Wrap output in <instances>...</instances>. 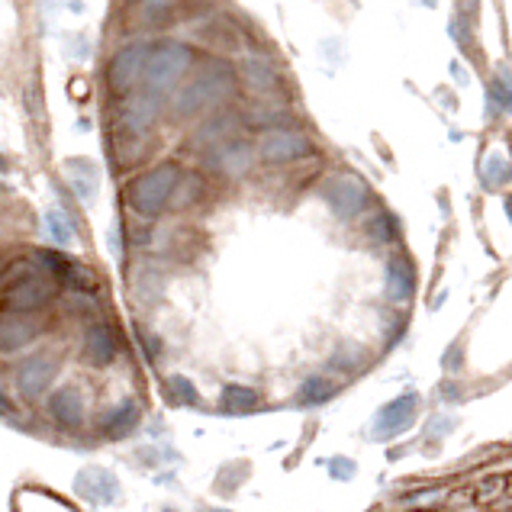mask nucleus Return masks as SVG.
Segmentation results:
<instances>
[{
  "mask_svg": "<svg viewBox=\"0 0 512 512\" xmlns=\"http://www.w3.org/2000/svg\"><path fill=\"white\" fill-rule=\"evenodd\" d=\"M239 81L242 78L236 65L226 62V58H203V65L190 75V81L171 94L174 116L178 120H190V116L226 107L239 94Z\"/></svg>",
  "mask_w": 512,
  "mask_h": 512,
  "instance_id": "f257e3e1",
  "label": "nucleus"
},
{
  "mask_svg": "<svg viewBox=\"0 0 512 512\" xmlns=\"http://www.w3.org/2000/svg\"><path fill=\"white\" fill-rule=\"evenodd\" d=\"M194 68V49L181 39H158L149 49V62H145L142 91L158 100L171 97L178 91L187 71Z\"/></svg>",
  "mask_w": 512,
  "mask_h": 512,
  "instance_id": "f03ea898",
  "label": "nucleus"
},
{
  "mask_svg": "<svg viewBox=\"0 0 512 512\" xmlns=\"http://www.w3.org/2000/svg\"><path fill=\"white\" fill-rule=\"evenodd\" d=\"M181 178H184V171L178 162L155 165L149 171H142L139 178H133V184L126 190V203L133 207L136 216L155 219L174 200V190H178Z\"/></svg>",
  "mask_w": 512,
  "mask_h": 512,
  "instance_id": "7ed1b4c3",
  "label": "nucleus"
},
{
  "mask_svg": "<svg viewBox=\"0 0 512 512\" xmlns=\"http://www.w3.org/2000/svg\"><path fill=\"white\" fill-rule=\"evenodd\" d=\"M316 145L313 139L300 133V129H290V126H274V129H265V133L258 136L255 142V155L258 162L265 165H294L300 158L313 155Z\"/></svg>",
  "mask_w": 512,
  "mask_h": 512,
  "instance_id": "20e7f679",
  "label": "nucleus"
},
{
  "mask_svg": "<svg viewBox=\"0 0 512 512\" xmlns=\"http://www.w3.org/2000/svg\"><path fill=\"white\" fill-rule=\"evenodd\" d=\"M149 49L152 42H129V46L113 52V58L107 62V87L116 97L136 94L145 75V62H149Z\"/></svg>",
  "mask_w": 512,
  "mask_h": 512,
  "instance_id": "39448f33",
  "label": "nucleus"
},
{
  "mask_svg": "<svg viewBox=\"0 0 512 512\" xmlns=\"http://www.w3.org/2000/svg\"><path fill=\"white\" fill-rule=\"evenodd\" d=\"M323 197L335 210V216L358 219L364 213V207H368V200H371V187L364 178H358L355 171H339V174H332V178H326Z\"/></svg>",
  "mask_w": 512,
  "mask_h": 512,
  "instance_id": "423d86ee",
  "label": "nucleus"
},
{
  "mask_svg": "<svg viewBox=\"0 0 512 512\" xmlns=\"http://www.w3.org/2000/svg\"><path fill=\"white\" fill-rule=\"evenodd\" d=\"M55 300V284L49 274H29L4 290V310L10 313H39Z\"/></svg>",
  "mask_w": 512,
  "mask_h": 512,
  "instance_id": "0eeeda50",
  "label": "nucleus"
},
{
  "mask_svg": "<svg viewBox=\"0 0 512 512\" xmlns=\"http://www.w3.org/2000/svg\"><path fill=\"white\" fill-rule=\"evenodd\" d=\"M158 110H162V100L136 91L123 97V107L116 113V133L120 136H145L158 120Z\"/></svg>",
  "mask_w": 512,
  "mask_h": 512,
  "instance_id": "6e6552de",
  "label": "nucleus"
},
{
  "mask_svg": "<svg viewBox=\"0 0 512 512\" xmlns=\"http://www.w3.org/2000/svg\"><path fill=\"white\" fill-rule=\"evenodd\" d=\"M255 149H252V142L236 136V139H229L223 145H216V149L207 152V162L213 171L219 174H226V178H242V174L255 165Z\"/></svg>",
  "mask_w": 512,
  "mask_h": 512,
  "instance_id": "1a4fd4ad",
  "label": "nucleus"
},
{
  "mask_svg": "<svg viewBox=\"0 0 512 512\" xmlns=\"http://www.w3.org/2000/svg\"><path fill=\"white\" fill-rule=\"evenodd\" d=\"M42 335V323L36 319V313H0V351H20L23 345H29L33 339Z\"/></svg>",
  "mask_w": 512,
  "mask_h": 512,
  "instance_id": "9d476101",
  "label": "nucleus"
},
{
  "mask_svg": "<svg viewBox=\"0 0 512 512\" xmlns=\"http://www.w3.org/2000/svg\"><path fill=\"white\" fill-rule=\"evenodd\" d=\"M239 78L261 97L281 91V71H277L274 62L265 55H245L242 68H239Z\"/></svg>",
  "mask_w": 512,
  "mask_h": 512,
  "instance_id": "9b49d317",
  "label": "nucleus"
},
{
  "mask_svg": "<svg viewBox=\"0 0 512 512\" xmlns=\"http://www.w3.org/2000/svg\"><path fill=\"white\" fill-rule=\"evenodd\" d=\"M46 409L55 426L62 429H81L84 422V403H81V393L75 387H58L55 393H49Z\"/></svg>",
  "mask_w": 512,
  "mask_h": 512,
  "instance_id": "f8f14e48",
  "label": "nucleus"
},
{
  "mask_svg": "<svg viewBox=\"0 0 512 512\" xmlns=\"http://www.w3.org/2000/svg\"><path fill=\"white\" fill-rule=\"evenodd\" d=\"M55 377V361H49L46 355H33L26 358L20 368H17V384L26 397H42V393L49 390Z\"/></svg>",
  "mask_w": 512,
  "mask_h": 512,
  "instance_id": "ddd939ff",
  "label": "nucleus"
},
{
  "mask_svg": "<svg viewBox=\"0 0 512 512\" xmlns=\"http://www.w3.org/2000/svg\"><path fill=\"white\" fill-rule=\"evenodd\" d=\"M242 123H245V116L239 120L236 113H219V116H213V120H207L197 129L194 145H203V149L210 152V149H216V145H223L229 139L242 136Z\"/></svg>",
  "mask_w": 512,
  "mask_h": 512,
  "instance_id": "4468645a",
  "label": "nucleus"
},
{
  "mask_svg": "<svg viewBox=\"0 0 512 512\" xmlns=\"http://www.w3.org/2000/svg\"><path fill=\"white\" fill-rule=\"evenodd\" d=\"M65 178L71 184V190H75V197L91 203L97 197L100 190V171L97 165L91 162V158H68L65 162Z\"/></svg>",
  "mask_w": 512,
  "mask_h": 512,
  "instance_id": "2eb2a0df",
  "label": "nucleus"
},
{
  "mask_svg": "<svg viewBox=\"0 0 512 512\" xmlns=\"http://www.w3.org/2000/svg\"><path fill=\"white\" fill-rule=\"evenodd\" d=\"M116 348H120V342H116L113 326L94 323L91 329L84 332V358L91 361L94 368H100V364H110L116 358Z\"/></svg>",
  "mask_w": 512,
  "mask_h": 512,
  "instance_id": "dca6fc26",
  "label": "nucleus"
},
{
  "mask_svg": "<svg viewBox=\"0 0 512 512\" xmlns=\"http://www.w3.org/2000/svg\"><path fill=\"white\" fill-rule=\"evenodd\" d=\"M174 20V0H136L133 23L145 33H158V29L171 26Z\"/></svg>",
  "mask_w": 512,
  "mask_h": 512,
  "instance_id": "f3484780",
  "label": "nucleus"
},
{
  "mask_svg": "<svg viewBox=\"0 0 512 512\" xmlns=\"http://www.w3.org/2000/svg\"><path fill=\"white\" fill-rule=\"evenodd\" d=\"M413 290H416V268H413V261L409 258H393L390 265H387V294L403 303L413 297Z\"/></svg>",
  "mask_w": 512,
  "mask_h": 512,
  "instance_id": "a211bd4d",
  "label": "nucleus"
},
{
  "mask_svg": "<svg viewBox=\"0 0 512 512\" xmlns=\"http://www.w3.org/2000/svg\"><path fill=\"white\" fill-rule=\"evenodd\" d=\"M503 113H512V78L506 71L493 75L487 84V120H496Z\"/></svg>",
  "mask_w": 512,
  "mask_h": 512,
  "instance_id": "6ab92c4d",
  "label": "nucleus"
},
{
  "mask_svg": "<svg viewBox=\"0 0 512 512\" xmlns=\"http://www.w3.org/2000/svg\"><path fill=\"white\" fill-rule=\"evenodd\" d=\"M480 181L490 190H500L512 181V162L503 152H487L484 162H480Z\"/></svg>",
  "mask_w": 512,
  "mask_h": 512,
  "instance_id": "aec40b11",
  "label": "nucleus"
},
{
  "mask_svg": "<svg viewBox=\"0 0 512 512\" xmlns=\"http://www.w3.org/2000/svg\"><path fill=\"white\" fill-rule=\"evenodd\" d=\"M136 419H139V409H136V403H120L116 409H110V413L100 419V429L104 432H110V435H123V432H129L136 426Z\"/></svg>",
  "mask_w": 512,
  "mask_h": 512,
  "instance_id": "412c9836",
  "label": "nucleus"
},
{
  "mask_svg": "<svg viewBox=\"0 0 512 512\" xmlns=\"http://www.w3.org/2000/svg\"><path fill=\"white\" fill-rule=\"evenodd\" d=\"M42 223H46V232H49V239L55 242V245H68L71 239H75V223L58 210V207H52V210H46V216H42Z\"/></svg>",
  "mask_w": 512,
  "mask_h": 512,
  "instance_id": "4be33fe9",
  "label": "nucleus"
},
{
  "mask_svg": "<svg viewBox=\"0 0 512 512\" xmlns=\"http://www.w3.org/2000/svg\"><path fill=\"white\" fill-rule=\"evenodd\" d=\"M371 232H374V236H380V242H390V236L397 232V219H393L390 213H380L371 223Z\"/></svg>",
  "mask_w": 512,
  "mask_h": 512,
  "instance_id": "5701e85b",
  "label": "nucleus"
},
{
  "mask_svg": "<svg viewBox=\"0 0 512 512\" xmlns=\"http://www.w3.org/2000/svg\"><path fill=\"white\" fill-rule=\"evenodd\" d=\"M223 400H226V406H229L232 400H248V403H255L258 397H255L252 390H226V397H223ZM239 406H245V403H239Z\"/></svg>",
  "mask_w": 512,
  "mask_h": 512,
  "instance_id": "b1692460",
  "label": "nucleus"
},
{
  "mask_svg": "<svg viewBox=\"0 0 512 512\" xmlns=\"http://www.w3.org/2000/svg\"><path fill=\"white\" fill-rule=\"evenodd\" d=\"M506 213H509V219H512V197H506Z\"/></svg>",
  "mask_w": 512,
  "mask_h": 512,
  "instance_id": "393cba45",
  "label": "nucleus"
},
{
  "mask_svg": "<svg viewBox=\"0 0 512 512\" xmlns=\"http://www.w3.org/2000/svg\"><path fill=\"white\" fill-rule=\"evenodd\" d=\"M0 409H7V397H4V393H0Z\"/></svg>",
  "mask_w": 512,
  "mask_h": 512,
  "instance_id": "a878e982",
  "label": "nucleus"
},
{
  "mask_svg": "<svg viewBox=\"0 0 512 512\" xmlns=\"http://www.w3.org/2000/svg\"><path fill=\"white\" fill-rule=\"evenodd\" d=\"M506 490L512 493V477H506Z\"/></svg>",
  "mask_w": 512,
  "mask_h": 512,
  "instance_id": "bb28decb",
  "label": "nucleus"
},
{
  "mask_svg": "<svg viewBox=\"0 0 512 512\" xmlns=\"http://www.w3.org/2000/svg\"><path fill=\"white\" fill-rule=\"evenodd\" d=\"M426 7H435V0H426Z\"/></svg>",
  "mask_w": 512,
  "mask_h": 512,
  "instance_id": "cd10ccee",
  "label": "nucleus"
}]
</instances>
